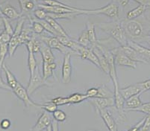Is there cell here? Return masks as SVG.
Segmentation results:
<instances>
[{
    "mask_svg": "<svg viewBox=\"0 0 150 131\" xmlns=\"http://www.w3.org/2000/svg\"><path fill=\"white\" fill-rule=\"evenodd\" d=\"M0 6H1V8H2L4 16L6 17L7 19H8V20H17V19H20L23 16L21 13H19L16 8H13L12 5H11L8 2L1 4Z\"/></svg>",
    "mask_w": 150,
    "mask_h": 131,
    "instance_id": "9a60e30c",
    "label": "cell"
},
{
    "mask_svg": "<svg viewBox=\"0 0 150 131\" xmlns=\"http://www.w3.org/2000/svg\"><path fill=\"white\" fill-rule=\"evenodd\" d=\"M40 52L41 53L43 61L49 63H54L55 57H54V54H53L52 51V49L49 47L47 45L45 44L44 43H41Z\"/></svg>",
    "mask_w": 150,
    "mask_h": 131,
    "instance_id": "d6986e66",
    "label": "cell"
},
{
    "mask_svg": "<svg viewBox=\"0 0 150 131\" xmlns=\"http://www.w3.org/2000/svg\"><path fill=\"white\" fill-rule=\"evenodd\" d=\"M31 22V29L37 35H41L44 31V28L42 25L41 23L38 20H34L30 19Z\"/></svg>",
    "mask_w": 150,
    "mask_h": 131,
    "instance_id": "836d02e7",
    "label": "cell"
},
{
    "mask_svg": "<svg viewBox=\"0 0 150 131\" xmlns=\"http://www.w3.org/2000/svg\"><path fill=\"white\" fill-rule=\"evenodd\" d=\"M98 87L97 88H91L89 89H88V91L86 92V95L88 96V99L89 98H97L98 95Z\"/></svg>",
    "mask_w": 150,
    "mask_h": 131,
    "instance_id": "f6af8a7d",
    "label": "cell"
},
{
    "mask_svg": "<svg viewBox=\"0 0 150 131\" xmlns=\"http://www.w3.org/2000/svg\"><path fill=\"white\" fill-rule=\"evenodd\" d=\"M120 23L127 37H129L132 40L145 37L144 36V25L140 22L136 20H128L125 19V20L120 22Z\"/></svg>",
    "mask_w": 150,
    "mask_h": 131,
    "instance_id": "7a4b0ae2",
    "label": "cell"
},
{
    "mask_svg": "<svg viewBox=\"0 0 150 131\" xmlns=\"http://www.w3.org/2000/svg\"><path fill=\"white\" fill-rule=\"evenodd\" d=\"M68 101H69V104H79L84 101L88 99V96L86 94H81V93H76L71 94L69 96L67 97Z\"/></svg>",
    "mask_w": 150,
    "mask_h": 131,
    "instance_id": "4316f807",
    "label": "cell"
},
{
    "mask_svg": "<svg viewBox=\"0 0 150 131\" xmlns=\"http://www.w3.org/2000/svg\"><path fill=\"white\" fill-rule=\"evenodd\" d=\"M131 111L140 112V113H145L146 116L147 115H150V102L143 104L140 105V106H138L137 108L133 109V110H132Z\"/></svg>",
    "mask_w": 150,
    "mask_h": 131,
    "instance_id": "f35d334b",
    "label": "cell"
},
{
    "mask_svg": "<svg viewBox=\"0 0 150 131\" xmlns=\"http://www.w3.org/2000/svg\"><path fill=\"white\" fill-rule=\"evenodd\" d=\"M52 131H59V127H58V122L53 118L51 124Z\"/></svg>",
    "mask_w": 150,
    "mask_h": 131,
    "instance_id": "681fc988",
    "label": "cell"
},
{
    "mask_svg": "<svg viewBox=\"0 0 150 131\" xmlns=\"http://www.w3.org/2000/svg\"><path fill=\"white\" fill-rule=\"evenodd\" d=\"M89 101L97 113L100 110L107 109L108 107H113L115 105L114 98H89Z\"/></svg>",
    "mask_w": 150,
    "mask_h": 131,
    "instance_id": "9c48e42d",
    "label": "cell"
},
{
    "mask_svg": "<svg viewBox=\"0 0 150 131\" xmlns=\"http://www.w3.org/2000/svg\"><path fill=\"white\" fill-rule=\"evenodd\" d=\"M46 20L51 25V26L55 30L57 33L58 34V35L60 36H68L67 34L66 33V31L64 30V28L58 24V23L56 22V20H54L53 18H51L50 16H47L46 18Z\"/></svg>",
    "mask_w": 150,
    "mask_h": 131,
    "instance_id": "83f0119b",
    "label": "cell"
},
{
    "mask_svg": "<svg viewBox=\"0 0 150 131\" xmlns=\"http://www.w3.org/2000/svg\"><path fill=\"white\" fill-rule=\"evenodd\" d=\"M140 86H141L142 92H143V93L146 92V91L150 90V79L145 80V81L140 82Z\"/></svg>",
    "mask_w": 150,
    "mask_h": 131,
    "instance_id": "bcb514c9",
    "label": "cell"
},
{
    "mask_svg": "<svg viewBox=\"0 0 150 131\" xmlns=\"http://www.w3.org/2000/svg\"><path fill=\"white\" fill-rule=\"evenodd\" d=\"M52 116L55 121L58 122H63L67 119V114L61 110H58L57 109L54 113H52Z\"/></svg>",
    "mask_w": 150,
    "mask_h": 131,
    "instance_id": "d590c367",
    "label": "cell"
},
{
    "mask_svg": "<svg viewBox=\"0 0 150 131\" xmlns=\"http://www.w3.org/2000/svg\"><path fill=\"white\" fill-rule=\"evenodd\" d=\"M19 36L20 35L13 34L11 38L10 42L8 43V55L10 57H13L18 46H20V42H19Z\"/></svg>",
    "mask_w": 150,
    "mask_h": 131,
    "instance_id": "484cf974",
    "label": "cell"
},
{
    "mask_svg": "<svg viewBox=\"0 0 150 131\" xmlns=\"http://www.w3.org/2000/svg\"><path fill=\"white\" fill-rule=\"evenodd\" d=\"M43 43H44L45 44L47 45L50 48L54 49H57L58 51H61L63 54H68V53H72L73 52L72 50H70L69 49H68L67 47L63 45L61 43V42L60 41V39H58V37H40Z\"/></svg>",
    "mask_w": 150,
    "mask_h": 131,
    "instance_id": "52a82bcc",
    "label": "cell"
},
{
    "mask_svg": "<svg viewBox=\"0 0 150 131\" xmlns=\"http://www.w3.org/2000/svg\"><path fill=\"white\" fill-rule=\"evenodd\" d=\"M140 131H150V115L145 116V120L142 125Z\"/></svg>",
    "mask_w": 150,
    "mask_h": 131,
    "instance_id": "ee69618b",
    "label": "cell"
},
{
    "mask_svg": "<svg viewBox=\"0 0 150 131\" xmlns=\"http://www.w3.org/2000/svg\"><path fill=\"white\" fill-rule=\"evenodd\" d=\"M31 31H28V29H23L21 34L19 36V42L20 45L26 44L28 41L31 39V37L29 36Z\"/></svg>",
    "mask_w": 150,
    "mask_h": 131,
    "instance_id": "e575fe53",
    "label": "cell"
},
{
    "mask_svg": "<svg viewBox=\"0 0 150 131\" xmlns=\"http://www.w3.org/2000/svg\"><path fill=\"white\" fill-rule=\"evenodd\" d=\"M0 127L4 130L8 129L11 127V121L8 118H5L0 122Z\"/></svg>",
    "mask_w": 150,
    "mask_h": 131,
    "instance_id": "7dc6e473",
    "label": "cell"
},
{
    "mask_svg": "<svg viewBox=\"0 0 150 131\" xmlns=\"http://www.w3.org/2000/svg\"><path fill=\"white\" fill-rule=\"evenodd\" d=\"M141 94L142 93H138L135 95H133L125 101V106L126 107L125 108L126 111H131L133 109L137 108L143 104L140 98Z\"/></svg>",
    "mask_w": 150,
    "mask_h": 131,
    "instance_id": "7402d4cb",
    "label": "cell"
},
{
    "mask_svg": "<svg viewBox=\"0 0 150 131\" xmlns=\"http://www.w3.org/2000/svg\"><path fill=\"white\" fill-rule=\"evenodd\" d=\"M39 105V107L40 108L43 109L46 112L49 113H53L55 110H57V105L55 104L54 103H53L52 101L48 102H46V103H43V104H38Z\"/></svg>",
    "mask_w": 150,
    "mask_h": 131,
    "instance_id": "1f68e13d",
    "label": "cell"
},
{
    "mask_svg": "<svg viewBox=\"0 0 150 131\" xmlns=\"http://www.w3.org/2000/svg\"><path fill=\"white\" fill-rule=\"evenodd\" d=\"M25 45H26L27 50H28V66L30 72V76H32L35 73L37 67H38V65H37L36 58L35 57V52L33 51V49H32V44H31V39Z\"/></svg>",
    "mask_w": 150,
    "mask_h": 131,
    "instance_id": "e0dca14e",
    "label": "cell"
},
{
    "mask_svg": "<svg viewBox=\"0 0 150 131\" xmlns=\"http://www.w3.org/2000/svg\"><path fill=\"white\" fill-rule=\"evenodd\" d=\"M34 15L38 20H46V17L48 16V13L42 8H39L34 11Z\"/></svg>",
    "mask_w": 150,
    "mask_h": 131,
    "instance_id": "ab89813d",
    "label": "cell"
},
{
    "mask_svg": "<svg viewBox=\"0 0 150 131\" xmlns=\"http://www.w3.org/2000/svg\"><path fill=\"white\" fill-rule=\"evenodd\" d=\"M99 27L102 31L106 32L115 39L120 46H128L129 39L119 20H114L110 23H99Z\"/></svg>",
    "mask_w": 150,
    "mask_h": 131,
    "instance_id": "6da1fadb",
    "label": "cell"
},
{
    "mask_svg": "<svg viewBox=\"0 0 150 131\" xmlns=\"http://www.w3.org/2000/svg\"><path fill=\"white\" fill-rule=\"evenodd\" d=\"M38 21L41 23L42 25H43V28H44V30H46L47 32L50 33L51 35H52L53 36H54V37H59V35H58V33L55 31V30H54V28L51 26V25H50L48 22L46 21V20H38Z\"/></svg>",
    "mask_w": 150,
    "mask_h": 131,
    "instance_id": "8d00e7d4",
    "label": "cell"
},
{
    "mask_svg": "<svg viewBox=\"0 0 150 131\" xmlns=\"http://www.w3.org/2000/svg\"><path fill=\"white\" fill-rule=\"evenodd\" d=\"M4 63V61H0V89H3L5 90H11V89L9 87V86L8 85V84H5L4 82L3 79L2 78V76H1V70L2 69V65Z\"/></svg>",
    "mask_w": 150,
    "mask_h": 131,
    "instance_id": "7bdbcfd3",
    "label": "cell"
},
{
    "mask_svg": "<svg viewBox=\"0 0 150 131\" xmlns=\"http://www.w3.org/2000/svg\"><path fill=\"white\" fill-rule=\"evenodd\" d=\"M53 118L47 112H43L37 121L36 124L30 130V131H43L51 125Z\"/></svg>",
    "mask_w": 150,
    "mask_h": 131,
    "instance_id": "30bf717a",
    "label": "cell"
},
{
    "mask_svg": "<svg viewBox=\"0 0 150 131\" xmlns=\"http://www.w3.org/2000/svg\"><path fill=\"white\" fill-rule=\"evenodd\" d=\"M33 1H35V2H37V1H38V0H33Z\"/></svg>",
    "mask_w": 150,
    "mask_h": 131,
    "instance_id": "9f6ffc18",
    "label": "cell"
},
{
    "mask_svg": "<svg viewBox=\"0 0 150 131\" xmlns=\"http://www.w3.org/2000/svg\"><path fill=\"white\" fill-rule=\"evenodd\" d=\"M130 0H113L112 2H115L118 5H120L122 7H125V5H127L128 3L129 2Z\"/></svg>",
    "mask_w": 150,
    "mask_h": 131,
    "instance_id": "c3c4849f",
    "label": "cell"
},
{
    "mask_svg": "<svg viewBox=\"0 0 150 131\" xmlns=\"http://www.w3.org/2000/svg\"><path fill=\"white\" fill-rule=\"evenodd\" d=\"M53 69L50 67V65L49 63H46L43 61V77L45 80H46L49 77L54 75V72Z\"/></svg>",
    "mask_w": 150,
    "mask_h": 131,
    "instance_id": "d6a6232c",
    "label": "cell"
},
{
    "mask_svg": "<svg viewBox=\"0 0 150 131\" xmlns=\"http://www.w3.org/2000/svg\"><path fill=\"white\" fill-rule=\"evenodd\" d=\"M98 113L100 115L101 118H102L109 131H118L116 121L112 116V115L108 110V109L100 110L98 112Z\"/></svg>",
    "mask_w": 150,
    "mask_h": 131,
    "instance_id": "5bb4252c",
    "label": "cell"
},
{
    "mask_svg": "<svg viewBox=\"0 0 150 131\" xmlns=\"http://www.w3.org/2000/svg\"><path fill=\"white\" fill-rule=\"evenodd\" d=\"M128 131H130V130H128Z\"/></svg>",
    "mask_w": 150,
    "mask_h": 131,
    "instance_id": "6f0895ef",
    "label": "cell"
},
{
    "mask_svg": "<svg viewBox=\"0 0 150 131\" xmlns=\"http://www.w3.org/2000/svg\"><path fill=\"white\" fill-rule=\"evenodd\" d=\"M135 2L139 3L140 5H146L147 7H150V0H134Z\"/></svg>",
    "mask_w": 150,
    "mask_h": 131,
    "instance_id": "f907efd6",
    "label": "cell"
},
{
    "mask_svg": "<svg viewBox=\"0 0 150 131\" xmlns=\"http://www.w3.org/2000/svg\"><path fill=\"white\" fill-rule=\"evenodd\" d=\"M21 8V14L23 16H28V13L34 10L36 2L33 0H18Z\"/></svg>",
    "mask_w": 150,
    "mask_h": 131,
    "instance_id": "44dd1931",
    "label": "cell"
},
{
    "mask_svg": "<svg viewBox=\"0 0 150 131\" xmlns=\"http://www.w3.org/2000/svg\"><path fill=\"white\" fill-rule=\"evenodd\" d=\"M71 54H64L61 72V80L64 84H69L71 81L72 75V65H71Z\"/></svg>",
    "mask_w": 150,
    "mask_h": 131,
    "instance_id": "ba28073f",
    "label": "cell"
},
{
    "mask_svg": "<svg viewBox=\"0 0 150 131\" xmlns=\"http://www.w3.org/2000/svg\"><path fill=\"white\" fill-rule=\"evenodd\" d=\"M11 38V36L9 34H8L5 31H2L0 34V44H8Z\"/></svg>",
    "mask_w": 150,
    "mask_h": 131,
    "instance_id": "b9f144b4",
    "label": "cell"
},
{
    "mask_svg": "<svg viewBox=\"0 0 150 131\" xmlns=\"http://www.w3.org/2000/svg\"><path fill=\"white\" fill-rule=\"evenodd\" d=\"M12 91H13V93L15 94V95L23 102V104H24V105L25 106V107H28V106L39 107L38 104L35 103V102L32 101L31 100V98H30L29 97L30 95H28L26 89L24 88L23 86L20 83L18 82V84H17V86L12 89Z\"/></svg>",
    "mask_w": 150,
    "mask_h": 131,
    "instance_id": "8992f818",
    "label": "cell"
},
{
    "mask_svg": "<svg viewBox=\"0 0 150 131\" xmlns=\"http://www.w3.org/2000/svg\"><path fill=\"white\" fill-rule=\"evenodd\" d=\"M77 54L79 55V57H81L82 60H87V61H91V62L93 63L94 65L96 66L98 68L100 69V64H99L98 57L96 56V54L94 53V51H93L92 49H91V48L84 47V46H81V47H80V49H79Z\"/></svg>",
    "mask_w": 150,
    "mask_h": 131,
    "instance_id": "8fae6325",
    "label": "cell"
},
{
    "mask_svg": "<svg viewBox=\"0 0 150 131\" xmlns=\"http://www.w3.org/2000/svg\"><path fill=\"white\" fill-rule=\"evenodd\" d=\"M147 8L148 7L146 6V5H139L135 8H134V9H132V10L129 11L128 12L126 16H125V19L128 20H136V19L138 18L139 16H141L146 11Z\"/></svg>",
    "mask_w": 150,
    "mask_h": 131,
    "instance_id": "603a6c76",
    "label": "cell"
},
{
    "mask_svg": "<svg viewBox=\"0 0 150 131\" xmlns=\"http://www.w3.org/2000/svg\"><path fill=\"white\" fill-rule=\"evenodd\" d=\"M81 15H99L103 14L114 20H118L119 18V5L111 2L108 5L97 9H83L80 8Z\"/></svg>",
    "mask_w": 150,
    "mask_h": 131,
    "instance_id": "3957f363",
    "label": "cell"
},
{
    "mask_svg": "<svg viewBox=\"0 0 150 131\" xmlns=\"http://www.w3.org/2000/svg\"><path fill=\"white\" fill-rule=\"evenodd\" d=\"M44 86H50V84L48 82L43 79V76L40 75V71H39L38 66L33 75L30 76L29 82H28V87L26 88L27 92H28V95H31L37 89H38L41 87H44Z\"/></svg>",
    "mask_w": 150,
    "mask_h": 131,
    "instance_id": "277c9868",
    "label": "cell"
},
{
    "mask_svg": "<svg viewBox=\"0 0 150 131\" xmlns=\"http://www.w3.org/2000/svg\"><path fill=\"white\" fill-rule=\"evenodd\" d=\"M120 49L122 53L125 54L126 56L132 59V61H135L137 63H149V61L145 59L143 56L140 55L138 52L130 47L129 46H120Z\"/></svg>",
    "mask_w": 150,
    "mask_h": 131,
    "instance_id": "4fadbf2b",
    "label": "cell"
},
{
    "mask_svg": "<svg viewBox=\"0 0 150 131\" xmlns=\"http://www.w3.org/2000/svg\"><path fill=\"white\" fill-rule=\"evenodd\" d=\"M43 5H50V6H58V7H63L65 8H69V9H72V10H77L78 8H74V7L69 6L67 5L62 3V2L57 1V0H42Z\"/></svg>",
    "mask_w": 150,
    "mask_h": 131,
    "instance_id": "4dcf8cb0",
    "label": "cell"
},
{
    "mask_svg": "<svg viewBox=\"0 0 150 131\" xmlns=\"http://www.w3.org/2000/svg\"><path fill=\"white\" fill-rule=\"evenodd\" d=\"M0 16H2V17H4V15H3V13H2V8H1V6H0Z\"/></svg>",
    "mask_w": 150,
    "mask_h": 131,
    "instance_id": "f5cc1de1",
    "label": "cell"
},
{
    "mask_svg": "<svg viewBox=\"0 0 150 131\" xmlns=\"http://www.w3.org/2000/svg\"><path fill=\"white\" fill-rule=\"evenodd\" d=\"M128 46L134 49L137 52H138L140 55L143 56L147 61L150 60V49L144 47V46H141L140 44L136 43V42L132 40V39H129L128 41Z\"/></svg>",
    "mask_w": 150,
    "mask_h": 131,
    "instance_id": "ffe728a7",
    "label": "cell"
},
{
    "mask_svg": "<svg viewBox=\"0 0 150 131\" xmlns=\"http://www.w3.org/2000/svg\"><path fill=\"white\" fill-rule=\"evenodd\" d=\"M145 39H146V42H147V43H148L149 46H150V35H148V36H146V37Z\"/></svg>",
    "mask_w": 150,
    "mask_h": 131,
    "instance_id": "816d5d0a",
    "label": "cell"
},
{
    "mask_svg": "<svg viewBox=\"0 0 150 131\" xmlns=\"http://www.w3.org/2000/svg\"><path fill=\"white\" fill-rule=\"evenodd\" d=\"M87 31H88V35L89 37L90 43H91V48H93V46H96L98 43L99 40L96 37V30H95V25L92 23L88 22L87 23V28H86Z\"/></svg>",
    "mask_w": 150,
    "mask_h": 131,
    "instance_id": "cb8c5ba5",
    "label": "cell"
},
{
    "mask_svg": "<svg viewBox=\"0 0 150 131\" xmlns=\"http://www.w3.org/2000/svg\"><path fill=\"white\" fill-rule=\"evenodd\" d=\"M93 49V51H94V53L96 54V56L98 57V59H99V64H100V69L102 71L105 72V74H107L108 75H109V72H110V69H109V65L108 63L107 59H106L105 56L103 54V53L102 52L100 49H99L97 46H93V48H91Z\"/></svg>",
    "mask_w": 150,
    "mask_h": 131,
    "instance_id": "ac0fdd59",
    "label": "cell"
},
{
    "mask_svg": "<svg viewBox=\"0 0 150 131\" xmlns=\"http://www.w3.org/2000/svg\"><path fill=\"white\" fill-rule=\"evenodd\" d=\"M2 23H3V26H4V31H6L8 34L12 36L13 35V32H14V30H13V27L11 26L10 22H9L8 19H7L6 17H2Z\"/></svg>",
    "mask_w": 150,
    "mask_h": 131,
    "instance_id": "74e56055",
    "label": "cell"
},
{
    "mask_svg": "<svg viewBox=\"0 0 150 131\" xmlns=\"http://www.w3.org/2000/svg\"><path fill=\"white\" fill-rule=\"evenodd\" d=\"M2 69H3V71L5 72V75H6L7 84H8V85L9 86V87H10L12 90L16 86H17V84H18V81H17V80L16 79V77H15L14 75L11 72L9 68L8 67L5 63H3V65H2Z\"/></svg>",
    "mask_w": 150,
    "mask_h": 131,
    "instance_id": "d4e9b609",
    "label": "cell"
},
{
    "mask_svg": "<svg viewBox=\"0 0 150 131\" xmlns=\"http://www.w3.org/2000/svg\"><path fill=\"white\" fill-rule=\"evenodd\" d=\"M87 131H96V130H88Z\"/></svg>",
    "mask_w": 150,
    "mask_h": 131,
    "instance_id": "11a10c76",
    "label": "cell"
},
{
    "mask_svg": "<svg viewBox=\"0 0 150 131\" xmlns=\"http://www.w3.org/2000/svg\"><path fill=\"white\" fill-rule=\"evenodd\" d=\"M77 42L79 43L81 46H84V47L91 48V43H90L89 37H88L87 30H84V31L81 33V35H80L79 37V39H78Z\"/></svg>",
    "mask_w": 150,
    "mask_h": 131,
    "instance_id": "f546056e",
    "label": "cell"
},
{
    "mask_svg": "<svg viewBox=\"0 0 150 131\" xmlns=\"http://www.w3.org/2000/svg\"><path fill=\"white\" fill-rule=\"evenodd\" d=\"M114 103L117 110L119 113L121 118L125 119V115H124V110H125V98L121 95L120 91L119 85L114 86Z\"/></svg>",
    "mask_w": 150,
    "mask_h": 131,
    "instance_id": "7c38bea8",
    "label": "cell"
},
{
    "mask_svg": "<svg viewBox=\"0 0 150 131\" xmlns=\"http://www.w3.org/2000/svg\"><path fill=\"white\" fill-rule=\"evenodd\" d=\"M52 101L57 106H62V105L69 104L67 97H56L52 99Z\"/></svg>",
    "mask_w": 150,
    "mask_h": 131,
    "instance_id": "60d3db41",
    "label": "cell"
},
{
    "mask_svg": "<svg viewBox=\"0 0 150 131\" xmlns=\"http://www.w3.org/2000/svg\"><path fill=\"white\" fill-rule=\"evenodd\" d=\"M98 91L97 98H114V93L105 85H102L98 87Z\"/></svg>",
    "mask_w": 150,
    "mask_h": 131,
    "instance_id": "f1b7e54d",
    "label": "cell"
},
{
    "mask_svg": "<svg viewBox=\"0 0 150 131\" xmlns=\"http://www.w3.org/2000/svg\"><path fill=\"white\" fill-rule=\"evenodd\" d=\"M46 131H52V127H51V125H50V126L49 127L47 128V129H46Z\"/></svg>",
    "mask_w": 150,
    "mask_h": 131,
    "instance_id": "db71d44e",
    "label": "cell"
},
{
    "mask_svg": "<svg viewBox=\"0 0 150 131\" xmlns=\"http://www.w3.org/2000/svg\"><path fill=\"white\" fill-rule=\"evenodd\" d=\"M111 51H112V53L114 55L115 64L117 66L132 68V69H136L137 68V63L132 61L128 56H126L124 53H122L120 51L119 47L111 49Z\"/></svg>",
    "mask_w": 150,
    "mask_h": 131,
    "instance_id": "5b68a950",
    "label": "cell"
},
{
    "mask_svg": "<svg viewBox=\"0 0 150 131\" xmlns=\"http://www.w3.org/2000/svg\"><path fill=\"white\" fill-rule=\"evenodd\" d=\"M120 93L122 95V97L125 98V100L138 93H143L140 83L134 84L132 85L129 86V87H125V88L120 89Z\"/></svg>",
    "mask_w": 150,
    "mask_h": 131,
    "instance_id": "2e32d148",
    "label": "cell"
}]
</instances>
